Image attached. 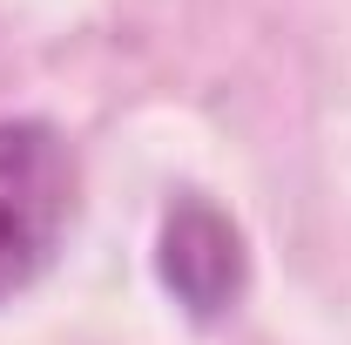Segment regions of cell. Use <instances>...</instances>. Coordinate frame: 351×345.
I'll use <instances>...</instances> for the list:
<instances>
[{"label":"cell","instance_id":"cell-1","mask_svg":"<svg viewBox=\"0 0 351 345\" xmlns=\"http://www.w3.org/2000/svg\"><path fill=\"white\" fill-rule=\"evenodd\" d=\"M75 210V163L47 122H0V298L41 278Z\"/></svg>","mask_w":351,"mask_h":345},{"label":"cell","instance_id":"cell-2","mask_svg":"<svg viewBox=\"0 0 351 345\" xmlns=\"http://www.w3.org/2000/svg\"><path fill=\"white\" fill-rule=\"evenodd\" d=\"M156 278L196 325H217L243 298V237L210 197H176L156 237Z\"/></svg>","mask_w":351,"mask_h":345}]
</instances>
